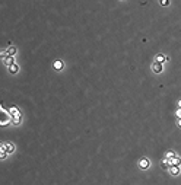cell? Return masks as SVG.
<instances>
[{
  "mask_svg": "<svg viewBox=\"0 0 181 185\" xmlns=\"http://www.w3.org/2000/svg\"><path fill=\"white\" fill-rule=\"evenodd\" d=\"M137 165H139V168L142 169V171H146V169H149V166H150V160H149L148 157H142V159H139Z\"/></svg>",
  "mask_w": 181,
  "mask_h": 185,
  "instance_id": "obj_1",
  "label": "cell"
},
{
  "mask_svg": "<svg viewBox=\"0 0 181 185\" xmlns=\"http://www.w3.org/2000/svg\"><path fill=\"white\" fill-rule=\"evenodd\" d=\"M2 149H5V150L7 152V155L15 153V144L10 143V141H7V143H2Z\"/></svg>",
  "mask_w": 181,
  "mask_h": 185,
  "instance_id": "obj_2",
  "label": "cell"
},
{
  "mask_svg": "<svg viewBox=\"0 0 181 185\" xmlns=\"http://www.w3.org/2000/svg\"><path fill=\"white\" fill-rule=\"evenodd\" d=\"M150 69H152V72H154V73H156V74H159V73H162V72H164V66H162L161 63H156V61L152 63Z\"/></svg>",
  "mask_w": 181,
  "mask_h": 185,
  "instance_id": "obj_3",
  "label": "cell"
},
{
  "mask_svg": "<svg viewBox=\"0 0 181 185\" xmlns=\"http://www.w3.org/2000/svg\"><path fill=\"white\" fill-rule=\"evenodd\" d=\"M53 69H54L56 72H61L64 69V61L63 60H54L53 61Z\"/></svg>",
  "mask_w": 181,
  "mask_h": 185,
  "instance_id": "obj_4",
  "label": "cell"
},
{
  "mask_svg": "<svg viewBox=\"0 0 181 185\" xmlns=\"http://www.w3.org/2000/svg\"><path fill=\"white\" fill-rule=\"evenodd\" d=\"M7 70H9L10 74H18L19 73V66H18L16 63H12L10 66H7Z\"/></svg>",
  "mask_w": 181,
  "mask_h": 185,
  "instance_id": "obj_5",
  "label": "cell"
},
{
  "mask_svg": "<svg viewBox=\"0 0 181 185\" xmlns=\"http://www.w3.org/2000/svg\"><path fill=\"white\" fill-rule=\"evenodd\" d=\"M168 171H170V174H171V175L177 176V175H180V165H171Z\"/></svg>",
  "mask_w": 181,
  "mask_h": 185,
  "instance_id": "obj_6",
  "label": "cell"
},
{
  "mask_svg": "<svg viewBox=\"0 0 181 185\" xmlns=\"http://www.w3.org/2000/svg\"><path fill=\"white\" fill-rule=\"evenodd\" d=\"M18 53V48L16 47H9V48H6V56L9 57H15Z\"/></svg>",
  "mask_w": 181,
  "mask_h": 185,
  "instance_id": "obj_7",
  "label": "cell"
},
{
  "mask_svg": "<svg viewBox=\"0 0 181 185\" xmlns=\"http://www.w3.org/2000/svg\"><path fill=\"white\" fill-rule=\"evenodd\" d=\"M168 60H170V58H168L167 56H164V54H158V56L155 57V61H156V63H161V64H164V63L168 61Z\"/></svg>",
  "mask_w": 181,
  "mask_h": 185,
  "instance_id": "obj_8",
  "label": "cell"
},
{
  "mask_svg": "<svg viewBox=\"0 0 181 185\" xmlns=\"http://www.w3.org/2000/svg\"><path fill=\"white\" fill-rule=\"evenodd\" d=\"M167 162H168V165H180V156H174V157H171V159H167Z\"/></svg>",
  "mask_w": 181,
  "mask_h": 185,
  "instance_id": "obj_9",
  "label": "cell"
},
{
  "mask_svg": "<svg viewBox=\"0 0 181 185\" xmlns=\"http://www.w3.org/2000/svg\"><path fill=\"white\" fill-rule=\"evenodd\" d=\"M9 112H10L12 117H21V115H22V114L19 112V109H18L16 107H10V108H9Z\"/></svg>",
  "mask_w": 181,
  "mask_h": 185,
  "instance_id": "obj_10",
  "label": "cell"
},
{
  "mask_svg": "<svg viewBox=\"0 0 181 185\" xmlns=\"http://www.w3.org/2000/svg\"><path fill=\"white\" fill-rule=\"evenodd\" d=\"M12 123H13V125H19L22 123V115L21 117H12Z\"/></svg>",
  "mask_w": 181,
  "mask_h": 185,
  "instance_id": "obj_11",
  "label": "cell"
},
{
  "mask_svg": "<svg viewBox=\"0 0 181 185\" xmlns=\"http://www.w3.org/2000/svg\"><path fill=\"white\" fill-rule=\"evenodd\" d=\"M3 61H5V64H6V66H10L12 63H15V60H13V57L6 56L5 58H3Z\"/></svg>",
  "mask_w": 181,
  "mask_h": 185,
  "instance_id": "obj_12",
  "label": "cell"
},
{
  "mask_svg": "<svg viewBox=\"0 0 181 185\" xmlns=\"http://www.w3.org/2000/svg\"><path fill=\"white\" fill-rule=\"evenodd\" d=\"M174 156H175V152H172V150L165 152V159H171V157H174Z\"/></svg>",
  "mask_w": 181,
  "mask_h": 185,
  "instance_id": "obj_13",
  "label": "cell"
},
{
  "mask_svg": "<svg viewBox=\"0 0 181 185\" xmlns=\"http://www.w3.org/2000/svg\"><path fill=\"white\" fill-rule=\"evenodd\" d=\"M6 157H7V152L5 149H0V160H5Z\"/></svg>",
  "mask_w": 181,
  "mask_h": 185,
  "instance_id": "obj_14",
  "label": "cell"
},
{
  "mask_svg": "<svg viewBox=\"0 0 181 185\" xmlns=\"http://www.w3.org/2000/svg\"><path fill=\"white\" fill-rule=\"evenodd\" d=\"M171 0H159V5L164 6V7H167V6H170Z\"/></svg>",
  "mask_w": 181,
  "mask_h": 185,
  "instance_id": "obj_15",
  "label": "cell"
},
{
  "mask_svg": "<svg viewBox=\"0 0 181 185\" xmlns=\"http://www.w3.org/2000/svg\"><path fill=\"white\" fill-rule=\"evenodd\" d=\"M161 168H162V169H167V168H168V162H167V159H164V160L161 162Z\"/></svg>",
  "mask_w": 181,
  "mask_h": 185,
  "instance_id": "obj_16",
  "label": "cell"
},
{
  "mask_svg": "<svg viewBox=\"0 0 181 185\" xmlns=\"http://www.w3.org/2000/svg\"><path fill=\"white\" fill-rule=\"evenodd\" d=\"M0 57H6V50H0Z\"/></svg>",
  "mask_w": 181,
  "mask_h": 185,
  "instance_id": "obj_17",
  "label": "cell"
},
{
  "mask_svg": "<svg viewBox=\"0 0 181 185\" xmlns=\"http://www.w3.org/2000/svg\"><path fill=\"white\" fill-rule=\"evenodd\" d=\"M175 114H177V117H178V118L181 117V111H180V108H178V109H177V112H175Z\"/></svg>",
  "mask_w": 181,
  "mask_h": 185,
  "instance_id": "obj_18",
  "label": "cell"
},
{
  "mask_svg": "<svg viewBox=\"0 0 181 185\" xmlns=\"http://www.w3.org/2000/svg\"><path fill=\"white\" fill-rule=\"evenodd\" d=\"M177 125H178V127L181 125V118H178V120H177Z\"/></svg>",
  "mask_w": 181,
  "mask_h": 185,
  "instance_id": "obj_19",
  "label": "cell"
},
{
  "mask_svg": "<svg viewBox=\"0 0 181 185\" xmlns=\"http://www.w3.org/2000/svg\"><path fill=\"white\" fill-rule=\"evenodd\" d=\"M0 149H2V143H0Z\"/></svg>",
  "mask_w": 181,
  "mask_h": 185,
  "instance_id": "obj_20",
  "label": "cell"
}]
</instances>
